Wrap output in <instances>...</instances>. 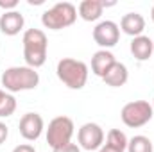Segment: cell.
Here are the masks:
<instances>
[{
    "mask_svg": "<svg viewBox=\"0 0 154 152\" xmlns=\"http://www.w3.org/2000/svg\"><path fill=\"white\" fill-rule=\"evenodd\" d=\"M0 7L5 9V13H7V11H16L18 0H0Z\"/></svg>",
    "mask_w": 154,
    "mask_h": 152,
    "instance_id": "obj_19",
    "label": "cell"
},
{
    "mask_svg": "<svg viewBox=\"0 0 154 152\" xmlns=\"http://www.w3.org/2000/svg\"><path fill=\"white\" fill-rule=\"evenodd\" d=\"M102 11L104 5L100 0H82L77 7V13L84 22H97L102 16Z\"/></svg>",
    "mask_w": 154,
    "mask_h": 152,
    "instance_id": "obj_14",
    "label": "cell"
},
{
    "mask_svg": "<svg viewBox=\"0 0 154 152\" xmlns=\"http://www.w3.org/2000/svg\"><path fill=\"white\" fill-rule=\"evenodd\" d=\"M57 79L70 90H82L88 82L90 68L84 61L74 57H63L56 66Z\"/></svg>",
    "mask_w": 154,
    "mask_h": 152,
    "instance_id": "obj_2",
    "label": "cell"
},
{
    "mask_svg": "<svg viewBox=\"0 0 154 152\" xmlns=\"http://www.w3.org/2000/svg\"><path fill=\"white\" fill-rule=\"evenodd\" d=\"M151 18H152V22H154V5H152V9H151Z\"/></svg>",
    "mask_w": 154,
    "mask_h": 152,
    "instance_id": "obj_25",
    "label": "cell"
},
{
    "mask_svg": "<svg viewBox=\"0 0 154 152\" xmlns=\"http://www.w3.org/2000/svg\"><path fill=\"white\" fill-rule=\"evenodd\" d=\"M127 143H129V140H127V136H125L120 129H111V131L108 132V136H106V145L113 147L116 150L125 152L127 150Z\"/></svg>",
    "mask_w": 154,
    "mask_h": 152,
    "instance_id": "obj_16",
    "label": "cell"
},
{
    "mask_svg": "<svg viewBox=\"0 0 154 152\" xmlns=\"http://www.w3.org/2000/svg\"><path fill=\"white\" fill-rule=\"evenodd\" d=\"M154 116V109L152 104H149L147 100H133L127 102L122 111H120V118L122 122L131 127V129H138L143 127L145 123H149Z\"/></svg>",
    "mask_w": 154,
    "mask_h": 152,
    "instance_id": "obj_6",
    "label": "cell"
},
{
    "mask_svg": "<svg viewBox=\"0 0 154 152\" xmlns=\"http://www.w3.org/2000/svg\"><path fill=\"white\" fill-rule=\"evenodd\" d=\"M5 95H7V93H5V91H4V90H0V102H2V100H4V99H5Z\"/></svg>",
    "mask_w": 154,
    "mask_h": 152,
    "instance_id": "obj_24",
    "label": "cell"
},
{
    "mask_svg": "<svg viewBox=\"0 0 154 152\" xmlns=\"http://www.w3.org/2000/svg\"><path fill=\"white\" fill-rule=\"evenodd\" d=\"M129 48H131V54H133V57L136 61H147V59H151V56L154 54L152 39L149 38V36H143V34L133 38Z\"/></svg>",
    "mask_w": 154,
    "mask_h": 152,
    "instance_id": "obj_13",
    "label": "cell"
},
{
    "mask_svg": "<svg viewBox=\"0 0 154 152\" xmlns=\"http://www.w3.org/2000/svg\"><path fill=\"white\" fill-rule=\"evenodd\" d=\"M127 79H129L127 66H125L124 63H118V61L108 70V74L102 77V81H104L108 86H111V88H120V86H124V84L127 82Z\"/></svg>",
    "mask_w": 154,
    "mask_h": 152,
    "instance_id": "obj_15",
    "label": "cell"
},
{
    "mask_svg": "<svg viewBox=\"0 0 154 152\" xmlns=\"http://www.w3.org/2000/svg\"><path fill=\"white\" fill-rule=\"evenodd\" d=\"M77 20V7L70 2H57L41 14V23L45 29L61 31L74 25Z\"/></svg>",
    "mask_w": 154,
    "mask_h": 152,
    "instance_id": "obj_4",
    "label": "cell"
},
{
    "mask_svg": "<svg viewBox=\"0 0 154 152\" xmlns=\"http://www.w3.org/2000/svg\"><path fill=\"white\" fill-rule=\"evenodd\" d=\"M23 25H25L23 14L18 13V11H7V13H4L0 16V31L5 36H16V34H20V31L23 29Z\"/></svg>",
    "mask_w": 154,
    "mask_h": 152,
    "instance_id": "obj_10",
    "label": "cell"
},
{
    "mask_svg": "<svg viewBox=\"0 0 154 152\" xmlns=\"http://www.w3.org/2000/svg\"><path fill=\"white\" fill-rule=\"evenodd\" d=\"M39 84V74L31 66H11L2 74V86L11 91H29Z\"/></svg>",
    "mask_w": 154,
    "mask_h": 152,
    "instance_id": "obj_3",
    "label": "cell"
},
{
    "mask_svg": "<svg viewBox=\"0 0 154 152\" xmlns=\"http://www.w3.org/2000/svg\"><path fill=\"white\" fill-rule=\"evenodd\" d=\"M52 152H81V147L77 143H68L65 147H59V149H54Z\"/></svg>",
    "mask_w": 154,
    "mask_h": 152,
    "instance_id": "obj_20",
    "label": "cell"
},
{
    "mask_svg": "<svg viewBox=\"0 0 154 152\" xmlns=\"http://www.w3.org/2000/svg\"><path fill=\"white\" fill-rule=\"evenodd\" d=\"M120 29L127 36H133V38L142 36V32L145 29V18L140 13H127L120 20Z\"/></svg>",
    "mask_w": 154,
    "mask_h": 152,
    "instance_id": "obj_11",
    "label": "cell"
},
{
    "mask_svg": "<svg viewBox=\"0 0 154 152\" xmlns=\"http://www.w3.org/2000/svg\"><path fill=\"white\" fill-rule=\"evenodd\" d=\"M152 43H154V39H152Z\"/></svg>",
    "mask_w": 154,
    "mask_h": 152,
    "instance_id": "obj_27",
    "label": "cell"
},
{
    "mask_svg": "<svg viewBox=\"0 0 154 152\" xmlns=\"http://www.w3.org/2000/svg\"><path fill=\"white\" fill-rule=\"evenodd\" d=\"M45 129V122L41 118V114L38 113H25L20 118V123H18V131L22 134L23 140L27 141H36L41 132Z\"/></svg>",
    "mask_w": 154,
    "mask_h": 152,
    "instance_id": "obj_9",
    "label": "cell"
},
{
    "mask_svg": "<svg viewBox=\"0 0 154 152\" xmlns=\"http://www.w3.org/2000/svg\"><path fill=\"white\" fill-rule=\"evenodd\" d=\"M99 152H122V150H116V149H113V147H109V145H102L100 149H99Z\"/></svg>",
    "mask_w": 154,
    "mask_h": 152,
    "instance_id": "obj_23",
    "label": "cell"
},
{
    "mask_svg": "<svg viewBox=\"0 0 154 152\" xmlns=\"http://www.w3.org/2000/svg\"><path fill=\"white\" fill-rule=\"evenodd\" d=\"M152 109H154V100H152Z\"/></svg>",
    "mask_w": 154,
    "mask_h": 152,
    "instance_id": "obj_26",
    "label": "cell"
},
{
    "mask_svg": "<svg viewBox=\"0 0 154 152\" xmlns=\"http://www.w3.org/2000/svg\"><path fill=\"white\" fill-rule=\"evenodd\" d=\"M23 59L27 66L39 68L47 61V50H48V39L41 29H27L23 32Z\"/></svg>",
    "mask_w": 154,
    "mask_h": 152,
    "instance_id": "obj_1",
    "label": "cell"
},
{
    "mask_svg": "<svg viewBox=\"0 0 154 152\" xmlns=\"http://www.w3.org/2000/svg\"><path fill=\"white\" fill-rule=\"evenodd\" d=\"M16 111V99L11 95V93H7L5 95V99L0 102V118H7V116H11V114Z\"/></svg>",
    "mask_w": 154,
    "mask_h": 152,
    "instance_id": "obj_18",
    "label": "cell"
},
{
    "mask_svg": "<svg viewBox=\"0 0 154 152\" xmlns=\"http://www.w3.org/2000/svg\"><path fill=\"white\" fill-rule=\"evenodd\" d=\"M115 63H116L115 56H113L109 50H97V52L91 56V72L97 77L102 79Z\"/></svg>",
    "mask_w": 154,
    "mask_h": 152,
    "instance_id": "obj_12",
    "label": "cell"
},
{
    "mask_svg": "<svg viewBox=\"0 0 154 152\" xmlns=\"http://www.w3.org/2000/svg\"><path fill=\"white\" fill-rule=\"evenodd\" d=\"M152 141L143 136V134H138V136H133L127 143V152H152Z\"/></svg>",
    "mask_w": 154,
    "mask_h": 152,
    "instance_id": "obj_17",
    "label": "cell"
},
{
    "mask_svg": "<svg viewBox=\"0 0 154 152\" xmlns=\"http://www.w3.org/2000/svg\"><path fill=\"white\" fill-rule=\"evenodd\" d=\"M120 39V27L111 20H104L100 23L95 25L93 29V41L102 47V50H108L111 47H115Z\"/></svg>",
    "mask_w": 154,
    "mask_h": 152,
    "instance_id": "obj_8",
    "label": "cell"
},
{
    "mask_svg": "<svg viewBox=\"0 0 154 152\" xmlns=\"http://www.w3.org/2000/svg\"><path fill=\"white\" fill-rule=\"evenodd\" d=\"M13 152H36V149L32 147V145H29V143H22V145H16Z\"/></svg>",
    "mask_w": 154,
    "mask_h": 152,
    "instance_id": "obj_22",
    "label": "cell"
},
{
    "mask_svg": "<svg viewBox=\"0 0 154 152\" xmlns=\"http://www.w3.org/2000/svg\"><path fill=\"white\" fill-rule=\"evenodd\" d=\"M7 136H9V127L4 122H0V145L7 140Z\"/></svg>",
    "mask_w": 154,
    "mask_h": 152,
    "instance_id": "obj_21",
    "label": "cell"
},
{
    "mask_svg": "<svg viewBox=\"0 0 154 152\" xmlns=\"http://www.w3.org/2000/svg\"><path fill=\"white\" fill-rule=\"evenodd\" d=\"M77 141L79 147L84 150H99L104 145V131L99 123L88 122L81 125V129L77 131Z\"/></svg>",
    "mask_w": 154,
    "mask_h": 152,
    "instance_id": "obj_7",
    "label": "cell"
},
{
    "mask_svg": "<svg viewBox=\"0 0 154 152\" xmlns=\"http://www.w3.org/2000/svg\"><path fill=\"white\" fill-rule=\"evenodd\" d=\"M74 120L70 116H56L48 122V129H47V143L54 149L65 147L68 143H72V136H74Z\"/></svg>",
    "mask_w": 154,
    "mask_h": 152,
    "instance_id": "obj_5",
    "label": "cell"
}]
</instances>
